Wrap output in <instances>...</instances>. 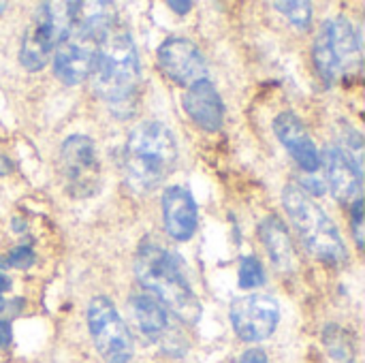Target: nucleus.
Listing matches in <instances>:
<instances>
[{"label": "nucleus", "mask_w": 365, "mask_h": 363, "mask_svg": "<svg viewBox=\"0 0 365 363\" xmlns=\"http://www.w3.org/2000/svg\"><path fill=\"white\" fill-rule=\"evenodd\" d=\"M135 272L145 291L156 297L167 310H171L184 323H197L201 317V304L184 278L178 259L154 240H145L139 246L135 259Z\"/></svg>", "instance_id": "obj_1"}, {"label": "nucleus", "mask_w": 365, "mask_h": 363, "mask_svg": "<svg viewBox=\"0 0 365 363\" xmlns=\"http://www.w3.org/2000/svg\"><path fill=\"white\" fill-rule=\"evenodd\" d=\"M178 163V143L160 122H141L124 148V173L133 188H156Z\"/></svg>", "instance_id": "obj_2"}, {"label": "nucleus", "mask_w": 365, "mask_h": 363, "mask_svg": "<svg viewBox=\"0 0 365 363\" xmlns=\"http://www.w3.org/2000/svg\"><path fill=\"white\" fill-rule=\"evenodd\" d=\"M141 66L133 39L126 32L109 34L101 49L92 71L94 90L111 107H126L139 88Z\"/></svg>", "instance_id": "obj_3"}, {"label": "nucleus", "mask_w": 365, "mask_h": 363, "mask_svg": "<svg viewBox=\"0 0 365 363\" xmlns=\"http://www.w3.org/2000/svg\"><path fill=\"white\" fill-rule=\"evenodd\" d=\"M282 201L304 246L310 250L312 257L334 265L346 259V248L336 225L308 195H304L295 186H287L282 193Z\"/></svg>", "instance_id": "obj_4"}, {"label": "nucleus", "mask_w": 365, "mask_h": 363, "mask_svg": "<svg viewBox=\"0 0 365 363\" xmlns=\"http://www.w3.org/2000/svg\"><path fill=\"white\" fill-rule=\"evenodd\" d=\"M75 2H43L24 36L19 60L28 71H41L53 47L60 45L73 28Z\"/></svg>", "instance_id": "obj_5"}, {"label": "nucleus", "mask_w": 365, "mask_h": 363, "mask_svg": "<svg viewBox=\"0 0 365 363\" xmlns=\"http://www.w3.org/2000/svg\"><path fill=\"white\" fill-rule=\"evenodd\" d=\"M361 62V45L353 24L344 17L327 19L314 41V64L319 75L331 83L353 73Z\"/></svg>", "instance_id": "obj_6"}, {"label": "nucleus", "mask_w": 365, "mask_h": 363, "mask_svg": "<svg viewBox=\"0 0 365 363\" xmlns=\"http://www.w3.org/2000/svg\"><path fill=\"white\" fill-rule=\"evenodd\" d=\"M88 329L96 351L107 363H128L133 338L109 297H94L88 306Z\"/></svg>", "instance_id": "obj_7"}, {"label": "nucleus", "mask_w": 365, "mask_h": 363, "mask_svg": "<svg viewBox=\"0 0 365 363\" xmlns=\"http://www.w3.org/2000/svg\"><path fill=\"white\" fill-rule=\"evenodd\" d=\"M60 167L68 190L75 197H88L98 184V158L94 141L86 135H73L62 143Z\"/></svg>", "instance_id": "obj_8"}, {"label": "nucleus", "mask_w": 365, "mask_h": 363, "mask_svg": "<svg viewBox=\"0 0 365 363\" xmlns=\"http://www.w3.org/2000/svg\"><path fill=\"white\" fill-rule=\"evenodd\" d=\"M103 41L105 39L71 28L68 36L58 45V51L53 56V71L58 79H62L68 86H75L88 79L94 71Z\"/></svg>", "instance_id": "obj_9"}, {"label": "nucleus", "mask_w": 365, "mask_h": 363, "mask_svg": "<svg viewBox=\"0 0 365 363\" xmlns=\"http://www.w3.org/2000/svg\"><path fill=\"white\" fill-rule=\"evenodd\" d=\"M280 321V308L269 295H246L233 302L231 323L235 334L246 342L269 338Z\"/></svg>", "instance_id": "obj_10"}, {"label": "nucleus", "mask_w": 365, "mask_h": 363, "mask_svg": "<svg viewBox=\"0 0 365 363\" xmlns=\"http://www.w3.org/2000/svg\"><path fill=\"white\" fill-rule=\"evenodd\" d=\"M158 66L180 86H192L205 79V60L188 39H167L158 49Z\"/></svg>", "instance_id": "obj_11"}, {"label": "nucleus", "mask_w": 365, "mask_h": 363, "mask_svg": "<svg viewBox=\"0 0 365 363\" xmlns=\"http://www.w3.org/2000/svg\"><path fill=\"white\" fill-rule=\"evenodd\" d=\"M321 165L325 167L329 188L338 201L355 203L361 199V169L351 154L338 145H327L323 150Z\"/></svg>", "instance_id": "obj_12"}, {"label": "nucleus", "mask_w": 365, "mask_h": 363, "mask_svg": "<svg viewBox=\"0 0 365 363\" xmlns=\"http://www.w3.org/2000/svg\"><path fill=\"white\" fill-rule=\"evenodd\" d=\"M274 131L276 137L282 141V145L291 152V156L297 160V165L306 171H317L321 167V156L319 150L312 141V137L308 135L306 126L302 124V120L291 113L284 111L274 120Z\"/></svg>", "instance_id": "obj_13"}, {"label": "nucleus", "mask_w": 365, "mask_h": 363, "mask_svg": "<svg viewBox=\"0 0 365 363\" xmlns=\"http://www.w3.org/2000/svg\"><path fill=\"white\" fill-rule=\"evenodd\" d=\"M184 109L203 131H218L225 118V105L210 79H199L184 94Z\"/></svg>", "instance_id": "obj_14"}, {"label": "nucleus", "mask_w": 365, "mask_h": 363, "mask_svg": "<svg viewBox=\"0 0 365 363\" xmlns=\"http://www.w3.org/2000/svg\"><path fill=\"white\" fill-rule=\"evenodd\" d=\"M163 214H165V227L171 237H175L178 242H186L192 237L197 229V205L186 188L171 186L165 190Z\"/></svg>", "instance_id": "obj_15"}, {"label": "nucleus", "mask_w": 365, "mask_h": 363, "mask_svg": "<svg viewBox=\"0 0 365 363\" xmlns=\"http://www.w3.org/2000/svg\"><path fill=\"white\" fill-rule=\"evenodd\" d=\"M261 242L265 244L276 270L291 272L295 267V250L287 225L278 216H267L259 227Z\"/></svg>", "instance_id": "obj_16"}, {"label": "nucleus", "mask_w": 365, "mask_h": 363, "mask_svg": "<svg viewBox=\"0 0 365 363\" xmlns=\"http://www.w3.org/2000/svg\"><path fill=\"white\" fill-rule=\"evenodd\" d=\"M130 308H133V317L137 321V327L143 336H148L150 340H163L169 334V317H167V308L152 297L150 293H139L133 295L130 300Z\"/></svg>", "instance_id": "obj_17"}, {"label": "nucleus", "mask_w": 365, "mask_h": 363, "mask_svg": "<svg viewBox=\"0 0 365 363\" xmlns=\"http://www.w3.org/2000/svg\"><path fill=\"white\" fill-rule=\"evenodd\" d=\"M274 6L284 13L293 26L306 30L310 28V19H312V4L310 2H304V0H297V2H274Z\"/></svg>", "instance_id": "obj_18"}, {"label": "nucleus", "mask_w": 365, "mask_h": 363, "mask_svg": "<svg viewBox=\"0 0 365 363\" xmlns=\"http://www.w3.org/2000/svg\"><path fill=\"white\" fill-rule=\"evenodd\" d=\"M325 344L336 359L344 363L353 359V344H351L349 336L344 332H340L338 327H329L325 332Z\"/></svg>", "instance_id": "obj_19"}, {"label": "nucleus", "mask_w": 365, "mask_h": 363, "mask_svg": "<svg viewBox=\"0 0 365 363\" xmlns=\"http://www.w3.org/2000/svg\"><path fill=\"white\" fill-rule=\"evenodd\" d=\"M263 280H265V274H263L261 263L255 257L244 259L240 265V287L242 289H255V287L263 285Z\"/></svg>", "instance_id": "obj_20"}, {"label": "nucleus", "mask_w": 365, "mask_h": 363, "mask_svg": "<svg viewBox=\"0 0 365 363\" xmlns=\"http://www.w3.org/2000/svg\"><path fill=\"white\" fill-rule=\"evenodd\" d=\"M4 263L11 265V267H15V270H28V267L34 263V252H32L30 248H26V246H19V248H15V250L4 259Z\"/></svg>", "instance_id": "obj_21"}, {"label": "nucleus", "mask_w": 365, "mask_h": 363, "mask_svg": "<svg viewBox=\"0 0 365 363\" xmlns=\"http://www.w3.org/2000/svg\"><path fill=\"white\" fill-rule=\"evenodd\" d=\"M361 220H364V216H361V199H359V201L353 203V227H355V237H357L359 248L364 246V227H361Z\"/></svg>", "instance_id": "obj_22"}, {"label": "nucleus", "mask_w": 365, "mask_h": 363, "mask_svg": "<svg viewBox=\"0 0 365 363\" xmlns=\"http://www.w3.org/2000/svg\"><path fill=\"white\" fill-rule=\"evenodd\" d=\"M240 363H267V355L259 349H252V351H246L242 355Z\"/></svg>", "instance_id": "obj_23"}, {"label": "nucleus", "mask_w": 365, "mask_h": 363, "mask_svg": "<svg viewBox=\"0 0 365 363\" xmlns=\"http://www.w3.org/2000/svg\"><path fill=\"white\" fill-rule=\"evenodd\" d=\"M11 342V325L6 321H0V349L9 347Z\"/></svg>", "instance_id": "obj_24"}, {"label": "nucleus", "mask_w": 365, "mask_h": 363, "mask_svg": "<svg viewBox=\"0 0 365 363\" xmlns=\"http://www.w3.org/2000/svg\"><path fill=\"white\" fill-rule=\"evenodd\" d=\"M169 6H171L175 13H188V11L192 9V2H175V0H171Z\"/></svg>", "instance_id": "obj_25"}, {"label": "nucleus", "mask_w": 365, "mask_h": 363, "mask_svg": "<svg viewBox=\"0 0 365 363\" xmlns=\"http://www.w3.org/2000/svg\"><path fill=\"white\" fill-rule=\"evenodd\" d=\"M9 287H11V280H9L4 274H0V310L4 308V300H2V295H4V291H9Z\"/></svg>", "instance_id": "obj_26"}, {"label": "nucleus", "mask_w": 365, "mask_h": 363, "mask_svg": "<svg viewBox=\"0 0 365 363\" xmlns=\"http://www.w3.org/2000/svg\"><path fill=\"white\" fill-rule=\"evenodd\" d=\"M4 9H6V2H0V13H2Z\"/></svg>", "instance_id": "obj_27"}]
</instances>
